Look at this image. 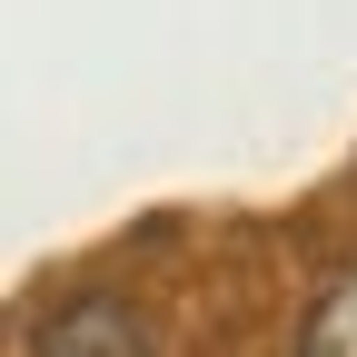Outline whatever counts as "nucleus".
Instances as JSON below:
<instances>
[{
  "mask_svg": "<svg viewBox=\"0 0 357 357\" xmlns=\"http://www.w3.org/2000/svg\"><path fill=\"white\" fill-rule=\"evenodd\" d=\"M30 357H159L149 347V318L129 298H70V307H50L40 318V337H30Z\"/></svg>",
  "mask_w": 357,
  "mask_h": 357,
  "instance_id": "nucleus-1",
  "label": "nucleus"
},
{
  "mask_svg": "<svg viewBox=\"0 0 357 357\" xmlns=\"http://www.w3.org/2000/svg\"><path fill=\"white\" fill-rule=\"evenodd\" d=\"M298 357H357V258L328 268V288L298 318Z\"/></svg>",
  "mask_w": 357,
  "mask_h": 357,
  "instance_id": "nucleus-2",
  "label": "nucleus"
}]
</instances>
